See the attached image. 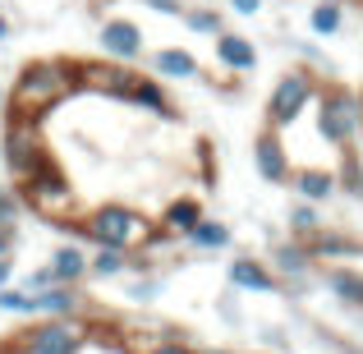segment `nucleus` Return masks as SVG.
I'll return each instance as SVG.
<instances>
[{"instance_id":"nucleus-1","label":"nucleus","mask_w":363,"mask_h":354,"mask_svg":"<svg viewBox=\"0 0 363 354\" xmlns=\"http://www.w3.org/2000/svg\"><path fill=\"white\" fill-rule=\"evenodd\" d=\"M79 92V60H65V55H42V60L23 65L9 88V120H33L42 124L60 101H69Z\"/></svg>"},{"instance_id":"nucleus-2","label":"nucleus","mask_w":363,"mask_h":354,"mask_svg":"<svg viewBox=\"0 0 363 354\" xmlns=\"http://www.w3.org/2000/svg\"><path fill=\"white\" fill-rule=\"evenodd\" d=\"M83 239H92L97 248H124V253H138L143 239L152 235V221L138 212V207L129 203H101L92 207L88 216H79V226H74Z\"/></svg>"},{"instance_id":"nucleus-3","label":"nucleus","mask_w":363,"mask_h":354,"mask_svg":"<svg viewBox=\"0 0 363 354\" xmlns=\"http://www.w3.org/2000/svg\"><path fill=\"white\" fill-rule=\"evenodd\" d=\"M318 92H322V83H318V74H313L308 65H299V70H285L281 79L272 83V92H267V106H262L267 129H276V133L294 129V124L308 116V106L318 101Z\"/></svg>"},{"instance_id":"nucleus-4","label":"nucleus","mask_w":363,"mask_h":354,"mask_svg":"<svg viewBox=\"0 0 363 354\" xmlns=\"http://www.w3.org/2000/svg\"><path fill=\"white\" fill-rule=\"evenodd\" d=\"M318 138L327 143V148H336V152H350L359 143V133H363V101H359V92L354 88H322L318 92Z\"/></svg>"},{"instance_id":"nucleus-5","label":"nucleus","mask_w":363,"mask_h":354,"mask_svg":"<svg viewBox=\"0 0 363 354\" xmlns=\"http://www.w3.org/2000/svg\"><path fill=\"white\" fill-rule=\"evenodd\" d=\"M18 198H23V207H33V212L46 216V221L74 216V184H69V175L55 166L51 152L37 161V170L28 179H18Z\"/></svg>"},{"instance_id":"nucleus-6","label":"nucleus","mask_w":363,"mask_h":354,"mask_svg":"<svg viewBox=\"0 0 363 354\" xmlns=\"http://www.w3.org/2000/svg\"><path fill=\"white\" fill-rule=\"evenodd\" d=\"M14 341L23 354H83L92 345V331L83 318H37Z\"/></svg>"},{"instance_id":"nucleus-7","label":"nucleus","mask_w":363,"mask_h":354,"mask_svg":"<svg viewBox=\"0 0 363 354\" xmlns=\"http://www.w3.org/2000/svg\"><path fill=\"white\" fill-rule=\"evenodd\" d=\"M42 157H46V148H42V124H33V120H9L5 116V124H0V161H5L9 179H28Z\"/></svg>"},{"instance_id":"nucleus-8","label":"nucleus","mask_w":363,"mask_h":354,"mask_svg":"<svg viewBox=\"0 0 363 354\" xmlns=\"http://www.w3.org/2000/svg\"><path fill=\"white\" fill-rule=\"evenodd\" d=\"M138 70L133 65H120V60H79V92H92V97H111L124 106Z\"/></svg>"},{"instance_id":"nucleus-9","label":"nucleus","mask_w":363,"mask_h":354,"mask_svg":"<svg viewBox=\"0 0 363 354\" xmlns=\"http://www.w3.org/2000/svg\"><path fill=\"white\" fill-rule=\"evenodd\" d=\"M97 46L106 60H120V65H138L147 55V33H143L133 18H101L97 23Z\"/></svg>"},{"instance_id":"nucleus-10","label":"nucleus","mask_w":363,"mask_h":354,"mask_svg":"<svg viewBox=\"0 0 363 354\" xmlns=\"http://www.w3.org/2000/svg\"><path fill=\"white\" fill-rule=\"evenodd\" d=\"M253 170H257V179H262V184H272V189H285V184H290V170H294L290 148H285V138L276 129H267V124L253 133Z\"/></svg>"},{"instance_id":"nucleus-11","label":"nucleus","mask_w":363,"mask_h":354,"mask_svg":"<svg viewBox=\"0 0 363 354\" xmlns=\"http://www.w3.org/2000/svg\"><path fill=\"white\" fill-rule=\"evenodd\" d=\"M143 60H147L152 79H161V83H194V79H203L198 55L184 51V46H157V51H147Z\"/></svg>"},{"instance_id":"nucleus-12","label":"nucleus","mask_w":363,"mask_h":354,"mask_svg":"<svg viewBox=\"0 0 363 354\" xmlns=\"http://www.w3.org/2000/svg\"><path fill=\"white\" fill-rule=\"evenodd\" d=\"M225 281L240 294H281V281H276V272L267 267V258H253V253L235 258V262L225 267Z\"/></svg>"},{"instance_id":"nucleus-13","label":"nucleus","mask_w":363,"mask_h":354,"mask_svg":"<svg viewBox=\"0 0 363 354\" xmlns=\"http://www.w3.org/2000/svg\"><path fill=\"white\" fill-rule=\"evenodd\" d=\"M212 55H216V65H221L230 79H244V74L257 70V46H253V37L230 33V28L212 37Z\"/></svg>"},{"instance_id":"nucleus-14","label":"nucleus","mask_w":363,"mask_h":354,"mask_svg":"<svg viewBox=\"0 0 363 354\" xmlns=\"http://www.w3.org/2000/svg\"><path fill=\"white\" fill-rule=\"evenodd\" d=\"M303 248L313 253V262H354V258H363V239H354V235H345V231H313L308 239H303Z\"/></svg>"},{"instance_id":"nucleus-15","label":"nucleus","mask_w":363,"mask_h":354,"mask_svg":"<svg viewBox=\"0 0 363 354\" xmlns=\"http://www.w3.org/2000/svg\"><path fill=\"white\" fill-rule=\"evenodd\" d=\"M318 290H327L340 309H359L363 313V272L359 267H345V262H331L318 272Z\"/></svg>"},{"instance_id":"nucleus-16","label":"nucleus","mask_w":363,"mask_h":354,"mask_svg":"<svg viewBox=\"0 0 363 354\" xmlns=\"http://www.w3.org/2000/svg\"><path fill=\"white\" fill-rule=\"evenodd\" d=\"M124 106L143 111V116H161V120H175V116H179L175 101H170V92H166V83L152 79V74H138V79H133L129 97H124Z\"/></svg>"},{"instance_id":"nucleus-17","label":"nucleus","mask_w":363,"mask_h":354,"mask_svg":"<svg viewBox=\"0 0 363 354\" xmlns=\"http://www.w3.org/2000/svg\"><path fill=\"white\" fill-rule=\"evenodd\" d=\"M290 189L299 194V203H331L336 198V170H322V166H294L290 170Z\"/></svg>"},{"instance_id":"nucleus-18","label":"nucleus","mask_w":363,"mask_h":354,"mask_svg":"<svg viewBox=\"0 0 363 354\" xmlns=\"http://www.w3.org/2000/svg\"><path fill=\"white\" fill-rule=\"evenodd\" d=\"M184 248H194V253H225V248L235 244V231L225 221H216V216H203V221L194 226L184 239H179Z\"/></svg>"},{"instance_id":"nucleus-19","label":"nucleus","mask_w":363,"mask_h":354,"mask_svg":"<svg viewBox=\"0 0 363 354\" xmlns=\"http://www.w3.org/2000/svg\"><path fill=\"white\" fill-rule=\"evenodd\" d=\"M203 216H207V212H203V203L184 194V198H170V203L161 207V221H157V226H161V231H170L175 239H184L198 221H203Z\"/></svg>"},{"instance_id":"nucleus-20","label":"nucleus","mask_w":363,"mask_h":354,"mask_svg":"<svg viewBox=\"0 0 363 354\" xmlns=\"http://www.w3.org/2000/svg\"><path fill=\"white\" fill-rule=\"evenodd\" d=\"M46 267H51L55 285H83V281H88V253H83L79 244H60Z\"/></svg>"},{"instance_id":"nucleus-21","label":"nucleus","mask_w":363,"mask_h":354,"mask_svg":"<svg viewBox=\"0 0 363 354\" xmlns=\"http://www.w3.org/2000/svg\"><path fill=\"white\" fill-rule=\"evenodd\" d=\"M308 33L313 37H340L345 33V0H318L308 9Z\"/></svg>"},{"instance_id":"nucleus-22","label":"nucleus","mask_w":363,"mask_h":354,"mask_svg":"<svg viewBox=\"0 0 363 354\" xmlns=\"http://www.w3.org/2000/svg\"><path fill=\"white\" fill-rule=\"evenodd\" d=\"M179 23H184L189 33H198V37H216V33H225L221 9H212V5H184Z\"/></svg>"},{"instance_id":"nucleus-23","label":"nucleus","mask_w":363,"mask_h":354,"mask_svg":"<svg viewBox=\"0 0 363 354\" xmlns=\"http://www.w3.org/2000/svg\"><path fill=\"white\" fill-rule=\"evenodd\" d=\"M336 194H345V198H363V157H359L354 148H350V152H340Z\"/></svg>"},{"instance_id":"nucleus-24","label":"nucleus","mask_w":363,"mask_h":354,"mask_svg":"<svg viewBox=\"0 0 363 354\" xmlns=\"http://www.w3.org/2000/svg\"><path fill=\"white\" fill-rule=\"evenodd\" d=\"M285 226H290V239H308L313 231H322V212L313 203H290Z\"/></svg>"},{"instance_id":"nucleus-25","label":"nucleus","mask_w":363,"mask_h":354,"mask_svg":"<svg viewBox=\"0 0 363 354\" xmlns=\"http://www.w3.org/2000/svg\"><path fill=\"white\" fill-rule=\"evenodd\" d=\"M28 207H23V198H18V189H9V184H0V226H14L18 231V216H23Z\"/></svg>"},{"instance_id":"nucleus-26","label":"nucleus","mask_w":363,"mask_h":354,"mask_svg":"<svg viewBox=\"0 0 363 354\" xmlns=\"http://www.w3.org/2000/svg\"><path fill=\"white\" fill-rule=\"evenodd\" d=\"M161 290H166V281H161V276H138V281H129V285H124V294H129L133 304H152Z\"/></svg>"},{"instance_id":"nucleus-27","label":"nucleus","mask_w":363,"mask_h":354,"mask_svg":"<svg viewBox=\"0 0 363 354\" xmlns=\"http://www.w3.org/2000/svg\"><path fill=\"white\" fill-rule=\"evenodd\" d=\"M18 285H23L28 294H33V290H51V285H55V276H51V267H33V272H28Z\"/></svg>"},{"instance_id":"nucleus-28","label":"nucleus","mask_w":363,"mask_h":354,"mask_svg":"<svg viewBox=\"0 0 363 354\" xmlns=\"http://www.w3.org/2000/svg\"><path fill=\"white\" fill-rule=\"evenodd\" d=\"M133 354H198L194 345H184V341H152V345L133 350Z\"/></svg>"},{"instance_id":"nucleus-29","label":"nucleus","mask_w":363,"mask_h":354,"mask_svg":"<svg viewBox=\"0 0 363 354\" xmlns=\"http://www.w3.org/2000/svg\"><path fill=\"white\" fill-rule=\"evenodd\" d=\"M143 9H152V14H161V18H179L184 14V0H138Z\"/></svg>"},{"instance_id":"nucleus-30","label":"nucleus","mask_w":363,"mask_h":354,"mask_svg":"<svg viewBox=\"0 0 363 354\" xmlns=\"http://www.w3.org/2000/svg\"><path fill=\"white\" fill-rule=\"evenodd\" d=\"M262 5H267V0H225V9H230V14H240V18L262 14Z\"/></svg>"},{"instance_id":"nucleus-31","label":"nucleus","mask_w":363,"mask_h":354,"mask_svg":"<svg viewBox=\"0 0 363 354\" xmlns=\"http://www.w3.org/2000/svg\"><path fill=\"white\" fill-rule=\"evenodd\" d=\"M262 341H267L272 350H290V336H285L281 327H262Z\"/></svg>"},{"instance_id":"nucleus-32","label":"nucleus","mask_w":363,"mask_h":354,"mask_svg":"<svg viewBox=\"0 0 363 354\" xmlns=\"http://www.w3.org/2000/svg\"><path fill=\"white\" fill-rule=\"evenodd\" d=\"M14 226H0V258H9V253H14Z\"/></svg>"},{"instance_id":"nucleus-33","label":"nucleus","mask_w":363,"mask_h":354,"mask_svg":"<svg viewBox=\"0 0 363 354\" xmlns=\"http://www.w3.org/2000/svg\"><path fill=\"white\" fill-rule=\"evenodd\" d=\"M9 281H14V262H9V258H0V290H5Z\"/></svg>"},{"instance_id":"nucleus-34","label":"nucleus","mask_w":363,"mask_h":354,"mask_svg":"<svg viewBox=\"0 0 363 354\" xmlns=\"http://www.w3.org/2000/svg\"><path fill=\"white\" fill-rule=\"evenodd\" d=\"M9 37H14V23H9V14H5V9H0V46H5Z\"/></svg>"},{"instance_id":"nucleus-35","label":"nucleus","mask_w":363,"mask_h":354,"mask_svg":"<svg viewBox=\"0 0 363 354\" xmlns=\"http://www.w3.org/2000/svg\"><path fill=\"white\" fill-rule=\"evenodd\" d=\"M5 106H9V92H5V83H0V124H5Z\"/></svg>"},{"instance_id":"nucleus-36","label":"nucleus","mask_w":363,"mask_h":354,"mask_svg":"<svg viewBox=\"0 0 363 354\" xmlns=\"http://www.w3.org/2000/svg\"><path fill=\"white\" fill-rule=\"evenodd\" d=\"M207 354H257V350H207Z\"/></svg>"},{"instance_id":"nucleus-37","label":"nucleus","mask_w":363,"mask_h":354,"mask_svg":"<svg viewBox=\"0 0 363 354\" xmlns=\"http://www.w3.org/2000/svg\"><path fill=\"white\" fill-rule=\"evenodd\" d=\"M203 5H212V0H203Z\"/></svg>"},{"instance_id":"nucleus-38","label":"nucleus","mask_w":363,"mask_h":354,"mask_svg":"<svg viewBox=\"0 0 363 354\" xmlns=\"http://www.w3.org/2000/svg\"><path fill=\"white\" fill-rule=\"evenodd\" d=\"M359 101H363V97H359Z\"/></svg>"}]
</instances>
